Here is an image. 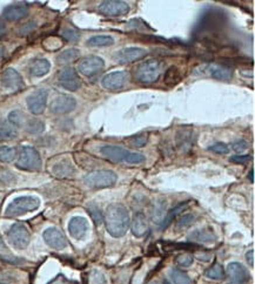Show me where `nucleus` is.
<instances>
[{
  "label": "nucleus",
  "instance_id": "1",
  "mask_svg": "<svg viewBox=\"0 0 255 284\" xmlns=\"http://www.w3.org/2000/svg\"><path fill=\"white\" fill-rule=\"evenodd\" d=\"M104 222L108 234L113 238L119 239L122 238L129 230L131 218L125 207L119 203H113L105 210Z\"/></svg>",
  "mask_w": 255,
  "mask_h": 284
},
{
  "label": "nucleus",
  "instance_id": "2",
  "mask_svg": "<svg viewBox=\"0 0 255 284\" xmlns=\"http://www.w3.org/2000/svg\"><path fill=\"white\" fill-rule=\"evenodd\" d=\"M101 154L109 161L115 163H127V165H140L145 162L146 158L141 153L131 152L119 146H104L100 149Z\"/></svg>",
  "mask_w": 255,
  "mask_h": 284
},
{
  "label": "nucleus",
  "instance_id": "3",
  "mask_svg": "<svg viewBox=\"0 0 255 284\" xmlns=\"http://www.w3.org/2000/svg\"><path fill=\"white\" fill-rule=\"evenodd\" d=\"M40 207V199L33 195L20 196L14 199L12 202L7 206L5 210V216L7 217H18L27 213L34 212Z\"/></svg>",
  "mask_w": 255,
  "mask_h": 284
},
{
  "label": "nucleus",
  "instance_id": "4",
  "mask_svg": "<svg viewBox=\"0 0 255 284\" xmlns=\"http://www.w3.org/2000/svg\"><path fill=\"white\" fill-rule=\"evenodd\" d=\"M161 61L152 59L147 60L138 66L136 70V79L140 83H153L158 81L162 73Z\"/></svg>",
  "mask_w": 255,
  "mask_h": 284
},
{
  "label": "nucleus",
  "instance_id": "5",
  "mask_svg": "<svg viewBox=\"0 0 255 284\" xmlns=\"http://www.w3.org/2000/svg\"><path fill=\"white\" fill-rule=\"evenodd\" d=\"M17 167L21 170H27V172H36V170L41 169V158H40L38 151L30 146H25L21 148Z\"/></svg>",
  "mask_w": 255,
  "mask_h": 284
},
{
  "label": "nucleus",
  "instance_id": "6",
  "mask_svg": "<svg viewBox=\"0 0 255 284\" xmlns=\"http://www.w3.org/2000/svg\"><path fill=\"white\" fill-rule=\"evenodd\" d=\"M118 176L113 170H97L83 177V183L90 188H107L115 184Z\"/></svg>",
  "mask_w": 255,
  "mask_h": 284
},
{
  "label": "nucleus",
  "instance_id": "7",
  "mask_svg": "<svg viewBox=\"0 0 255 284\" xmlns=\"http://www.w3.org/2000/svg\"><path fill=\"white\" fill-rule=\"evenodd\" d=\"M7 239L16 249H25L30 245L31 234L23 223H14L7 231Z\"/></svg>",
  "mask_w": 255,
  "mask_h": 284
},
{
  "label": "nucleus",
  "instance_id": "8",
  "mask_svg": "<svg viewBox=\"0 0 255 284\" xmlns=\"http://www.w3.org/2000/svg\"><path fill=\"white\" fill-rule=\"evenodd\" d=\"M147 54V50L141 49V47H126L113 54V59L120 65H129L141 60Z\"/></svg>",
  "mask_w": 255,
  "mask_h": 284
},
{
  "label": "nucleus",
  "instance_id": "9",
  "mask_svg": "<svg viewBox=\"0 0 255 284\" xmlns=\"http://www.w3.org/2000/svg\"><path fill=\"white\" fill-rule=\"evenodd\" d=\"M130 81V74L125 71H116L108 73L101 80V85L108 90H121Z\"/></svg>",
  "mask_w": 255,
  "mask_h": 284
},
{
  "label": "nucleus",
  "instance_id": "10",
  "mask_svg": "<svg viewBox=\"0 0 255 284\" xmlns=\"http://www.w3.org/2000/svg\"><path fill=\"white\" fill-rule=\"evenodd\" d=\"M58 81L63 88L76 92L81 87V80H80L78 73L72 67H67L58 73Z\"/></svg>",
  "mask_w": 255,
  "mask_h": 284
},
{
  "label": "nucleus",
  "instance_id": "11",
  "mask_svg": "<svg viewBox=\"0 0 255 284\" xmlns=\"http://www.w3.org/2000/svg\"><path fill=\"white\" fill-rule=\"evenodd\" d=\"M99 12L107 17H122L130 12V6L121 0H106L99 6Z\"/></svg>",
  "mask_w": 255,
  "mask_h": 284
},
{
  "label": "nucleus",
  "instance_id": "12",
  "mask_svg": "<svg viewBox=\"0 0 255 284\" xmlns=\"http://www.w3.org/2000/svg\"><path fill=\"white\" fill-rule=\"evenodd\" d=\"M105 67L104 60L100 57L89 56L79 61L78 71L85 76H93L101 72Z\"/></svg>",
  "mask_w": 255,
  "mask_h": 284
},
{
  "label": "nucleus",
  "instance_id": "13",
  "mask_svg": "<svg viewBox=\"0 0 255 284\" xmlns=\"http://www.w3.org/2000/svg\"><path fill=\"white\" fill-rule=\"evenodd\" d=\"M0 82L4 88L11 90V92H19L25 87L23 78L14 68H7L6 71H4L0 76Z\"/></svg>",
  "mask_w": 255,
  "mask_h": 284
},
{
  "label": "nucleus",
  "instance_id": "14",
  "mask_svg": "<svg viewBox=\"0 0 255 284\" xmlns=\"http://www.w3.org/2000/svg\"><path fill=\"white\" fill-rule=\"evenodd\" d=\"M47 97H49V92L46 89H38L31 94L30 97H27L26 104L27 108L32 114L39 115L45 111L47 105Z\"/></svg>",
  "mask_w": 255,
  "mask_h": 284
},
{
  "label": "nucleus",
  "instance_id": "15",
  "mask_svg": "<svg viewBox=\"0 0 255 284\" xmlns=\"http://www.w3.org/2000/svg\"><path fill=\"white\" fill-rule=\"evenodd\" d=\"M76 107V100L70 96H59L50 105V111L53 114L63 115L74 111Z\"/></svg>",
  "mask_w": 255,
  "mask_h": 284
},
{
  "label": "nucleus",
  "instance_id": "16",
  "mask_svg": "<svg viewBox=\"0 0 255 284\" xmlns=\"http://www.w3.org/2000/svg\"><path fill=\"white\" fill-rule=\"evenodd\" d=\"M44 241L49 247L56 250H63L67 247V240L65 235L57 228H49L42 234Z\"/></svg>",
  "mask_w": 255,
  "mask_h": 284
},
{
  "label": "nucleus",
  "instance_id": "17",
  "mask_svg": "<svg viewBox=\"0 0 255 284\" xmlns=\"http://www.w3.org/2000/svg\"><path fill=\"white\" fill-rule=\"evenodd\" d=\"M90 231V223L87 218L82 216H74L68 223V232L73 239L83 240Z\"/></svg>",
  "mask_w": 255,
  "mask_h": 284
},
{
  "label": "nucleus",
  "instance_id": "18",
  "mask_svg": "<svg viewBox=\"0 0 255 284\" xmlns=\"http://www.w3.org/2000/svg\"><path fill=\"white\" fill-rule=\"evenodd\" d=\"M227 275L235 284H243L249 279V272L241 263L232 262L227 265Z\"/></svg>",
  "mask_w": 255,
  "mask_h": 284
},
{
  "label": "nucleus",
  "instance_id": "19",
  "mask_svg": "<svg viewBox=\"0 0 255 284\" xmlns=\"http://www.w3.org/2000/svg\"><path fill=\"white\" fill-rule=\"evenodd\" d=\"M28 9L24 4H12L7 6L3 12V18L9 21H18L27 17Z\"/></svg>",
  "mask_w": 255,
  "mask_h": 284
},
{
  "label": "nucleus",
  "instance_id": "20",
  "mask_svg": "<svg viewBox=\"0 0 255 284\" xmlns=\"http://www.w3.org/2000/svg\"><path fill=\"white\" fill-rule=\"evenodd\" d=\"M208 74L214 79L222 80V81H229L232 80L233 70L227 65L224 64H209L206 67Z\"/></svg>",
  "mask_w": 255,
  "mask_h": 284
},
{
  "label": "nucleus",
  "instance_id": "21",
  "mask_svg": "<svg viewBox=\"0 0 255 284\" xmlns=\"http://www.w3.org/2000/svg\"><path fill=\"white\" fill-rule=\"evenodd\" d=\"M176 142H177L178 148H179L180 151L188 152L189 149L194 146V142H195L194 132H193L191 128L180 129L179 132L177 133Z\"/></svg>",
  "mask_w": 255,
  "mask_h": 284
},
{
  "label": "nucleus",
  "instance_id": "22",
  "mask_svg": "<svg viewBox=\"0 0 255 284\" xmlns=\"http://www.w3.org/2000/svg\"><path fill=\"white\" fill-rule=\"evenodd\" d=\"M131 230L136 238H144L148 232V222L143 213H138L134 215Z\"/></svg>",
  "mask_w": 255,
  "mask_h": 284
},
{
  "label": "nucleus",
  "instance_id": "23",
  "mask_svg": "<svg viewBox=\"0 0 255 284\" xmlns=\"http://www.w3.org/2000/svg\"><path fill=\"white\" fill-rule=\"evenodd\" d=\"M188 239L193 242H198V243H213V242H216L217 236L212 231V229L203 228V229H199V230L193 231L192 234H189Z\"/></svg>",
  "mask_w": 255,
  "mask_h": 284
},
{
  "label": "nucleus",
  "instance_id": "24",
  "mask_svg": "<svg viewBox=\"0 0 255 284\" xmlns=\"http://www.w3.org/2000/svg\"><path fill=\"white\" fill-rule=\"evenodd\" d=\"M50 70H51L50 61L47 59H44V58H40V59H35L30 66L31 75L36 76V78L46 75L47 73L50 72Z\"/></svg>",
  "mask_w": 255,
  "mask_h": 284
},
{
  "label": "nucleus",
  "instance_id": "25",
  "mask_svg": "<svg viewBox=\"0 0 255 284\" xmlns=\"http://www.w3.org/2000/svg\"><path fill=\"white\" fill-rule=\"evenodd\" d=\"M80 51L76 49H68L61 52L57 58V63L59 65H67L74 63L76 59H79Z\"/></svg>",
  "mask_w": 255,
  "mask_h": 284
},
{
  "label": "nucleus",
  "instance_id": "26",
  "mask_svg": "<svg viewBox=\"0 0 255 284\" xmlns=\"http://www.w3.org/2000/svg\"><path fill=\"white\" fill-rule=\"evenodd\" d=\"M166 216V202L162 201V200H158V201L154 202V206H153L152 209V218L155 223L161 224L163 218Z\"/></svg>",
  "mask_w": 255,
  "mask_h": 284
},
{
  "label": "nucleus",
  "instance_id": "27",
  "mask_svg": "<svg viewBox=\"0 0 255 284\" xmlns=\"http://www.w3.org/2000/svg\"><path fill=\"white\" fill-rule=\"evenodd\" d=\"M181 80V73L180 70L177 66H171L169 68H167V71L165 73V78H163V82L165 85L168 87L176 86L177 83H179Z\"/></svg>",
  "mask_w": 255,
  "mask_h": 284
},
{
  "label": "nucleus",
  "instance_id": "28",
  "mask_svg": "<svg viewBox=\"0 0 255 284\" xmlns=\"http://www.w3.org/2000/svg\"><path fill=\"white\" fill-rule=\"evenodd\" d=\"M114 43V39L111 35H94L87 40V45L91 47H107Z\"/></svg>",
  "mask_w": 255,
  "mask_h": 284
},
{
  "label": "nucleus",
  "instance_id": "29",
  "mask_svg": "<svg viewBox=\"0 0 255 284\" xmlns=\"http://www.w3.org/2000/svg\"><path fill=\"white\" fill-rule=\"evenodd\" d=\"M206 277L210 279H216V281H222L226 277V272L225 269L221 264L216 263L212 267L208 268L205 272Z\"/></svg>",
  "mask_w": 255,
  "mask_h": 284
},
{
  "label": "nucleus",
  "instance_id": "30",
  "mask_svg": "<svg viewBox=\"0 0 255 284\" xmlns=\"http://www.w3.org/2000/svg\"><path fill=\"white\" fill-rule=\"evenodd\" d=\"M53 174L54 175L59 176V177H66L71 176L72 173H74V169L70 162H61L58 163L53 167Z\"/></svg>",
  "mask_w": 255,
  "mask_h": 284
},
{
  "label": "nucleus",
  "instance_id": "31",
  "mask_svg": "<svg viewBox=\"0 0 255 284\" xmlns=\"http://www.w3.org/2000/svg\"><path fill=\"white\" fill-rule=\"evenodd\" d=\"M187 205H188V203H181V205H179L178 207H176V208H173L172 210H171V212L166 215L165 218H163L162 223L160 224V225H161V228L165 229L166 227H168V225L173 222L174 218H176L178 215H179L182 212V210H184L186 207H187Z\"/></svg>",
  "mask_w": 255,
  "mask_h": 284
},
{
  "label": "nucleus",
  "instance_id": "32",
  "mask_svg": "<svg viewBox=\"0 0 255 284\" xmlns=\"http://www.w3.org/2000/svg\"><path fill=\"white\" fill-rule=\"evenodd\" d=\"M26 125V130L30 134H40L45 130V123L39 119H30L27 120Z\"/></svg>",
  "mask_w": 255,
  "mask_h": 284
},
{
  "label": "nucleus",
  "instance_id": "33",
  "mask_svg": "<svg viewBox=\"0 0 255 284\" xmlns=\"http://www.w3.org/2000/svg\"><path fill=\"white\" fill-rule=\"evenodd\" d=\"M169 276L174 284H193L188 275H186L184 271L179 270V269H172L169 272Z\"/></svg>",
  "mask_w": 255,
  "mask_h": 284
},
{
  "label": "nucleus",
  "instance_id": "34",
  "mask_svg": "<svg viewBox=\"0 0 255 284\" xmlns=\"http://www.w3.org/2000/svg\"><path fill=\"white\" fill-rule=\"evenodd\" d=\"M17 156L16 148L7 147V146H2L0 147V162H12Z\"/></svg>",
  "mask_w": 255,
  "mask_h": 284
},
{
  "label": "nucleus",
  "instance_id": "35",
  "mask_svg": "<svg viewBox=\"0 0 255 284\" xmlns=\"http://www.w3.org/2000/svg\"><path fill=\"white\" fill-rule=\"evenodd\" d=\"M148 136L147 134H139V135H133L127 137L126 141L129 142V145L133 148H143L147 145Z\"/></svg>",
  "mask_w": 255,
  "mask_h": 284
},
{
  "label": "nucleus",
  "instance_id": "36",
  "mask_svg": "<svg viewBox=\"0 0 255 284\" xmlns=\"http://www.w3.org/2000/svg\"><path fill=\"white\" fill-rule=\"evenodd\" d=\"M14 136H16V130H14L13 126L0 120V140L11 139Z\"/></svg>",
  "mask_w": 255,
  "mask_h": 284
},
{
  "label": "nucleus",
  "instance_id": "37",
  "mask_svg": "<svg viewBox=\"0 0 255 284\" xmlns=\"http://www.w3.org/2000/svg\"><path fill=\"white\" fill-rule=\"evenodd\" d=\"M9 121L13 127H23L25 125V115L20 111H13L10 113Z\"/></svg>",
  "mask_w": 255,
  "mask_h": 284
},
{
  "label": "nucleus",
  "instance_id": "38",
  "mask_svg": "<svg viewBox=\"0 0 255 284\" xmlns=\"http://www.w3.org/2000/svg\"><path fill=\"white\" fill-rule=\"evenodd\" d=\"M61 35L65 40L71 42H78L80 40V33L78 31L73 30V28H65V30L61 32Z\"/></svg>",
  "mask_w": 255,
  "mask_h": 284
},
{
  "label": "nucleus",
  "instance_id": "39",
  "mask_svg": "<svg viewBox=\"0 0 255 284\" xmlns=\"http://www.w3.org/2000/svg\"><path fill=\"white\" fill-rule=\"evenodd\" d=\"M195 222V216L193 214H186L184 216H181L179 218V221L177 222V227L178 228H186L189 227V225L193 224Z\"/></svg>",
  "mask_w": 255,
  "mask_h": 284
},
{
  "label": "nucleus",
  "instance_id": "40",
  "mask_svg": "<svg viewBox=\"0 0 255 284\" xmlns=\"http://www.w3.org/2000/svg\"><path fill=\"white\" fill-rule=\"evenodd\" d=\"M176 262L178 265H180V267L188 268V267H191L193 263V256L188 254H182L176 258Z\"/></svg>",
  "mask_w": 255,
  "mask_h": 284
},
{
  "label": "nucleus",
  "instance_id": "41",
  "mask_svg": "<svg viewBox=\"0 0 255 284\" xmlns=\"http://www.w3.org/2000/svg\"><path fill=\"white\" fill-rule=\"evenodd\" d=\"M89 213L91 214V216H92L94 223H96L97 225H100L101 223H103V222H104V215L101 214V212L97 208V207L90 206L89 207Z\"/></svg>",
  "mask_w": 255,
  "mask_h": 284
},
{
  "label": "nucleus",
  "instance_id": "42",
  "mask_svg": "<svg viewBox=\"0 0 255 284\" xmlns=\"http://www.w3.org/2000/svg\"><path fill=\"white\" fill-rule=\"evenodd\" d=\"M208 149L210 152L217 153V154H227L229 152L228 146L224 144V142H217V144H214L210 146V147H208Z\"/></svg>",
  "mask_w": 255,
  "mask_h": 284
},
{
  "label": "nucleus",
  "instance_id": "43",
  "mask_svg": "<svg viewBox=\"0 0 255 284\" xmlns=\"http://www.w3.org/2000/svg\"><path fill=\"white\" fill-rule=\"evenodd\" d=\"M89 284H107L106 278L99 271H92L90 275Z\"/></svg>",
  "mask_w": 255,
  "mask_h": 284
},
{
  "label": "nucleus",
  "instance_id": "44",
  "mask_svg": "<svg viewBox=\"0 0 255 284\" xmlns=\"http://www.w3.org/2000/svg\"><path fill=\"white\" fill-rule=\"evenodd\" d=\"M248 147H249V144L246 140H238V141L233 142V145H232V148L238 153L247 151Z\"/></svg>",
  "mask_w": 255,
  "mask_h": 284
},
{
  "label": "nucleus",
  "instance_id": "45",
  "mask_svg": "<svg viewBox=\"0 0 255 284\" xmlns=\"http://www.w3.org/2000/svg\"><path fill=\"white\" fill-rule=\"evenodd\" d=\"M35 26L36 24L33 23V21H32V23H27L19 28V32H18V33H19V35H26L28 33H31V32L35 28Z\"/></svg>",
  "mask_w": 255,
  "mask_h": 284
},
{
  "label": "nucleus",
  "instance_id": "46",
  "mask_svg": "<svg viewBox=\"0 0 255 284\" xmlns=\"http://www.w3.org/2000/svg\"><path fill=\"white\" fill-rule=\"evenodd\" d=\"M250 160H252V158H250L249 155H235V156H232V158H231V162L246 165V163H248Z\"/></svg>",
  "mask_w": 255,
  "mask_h": 284
},
{
  "label": "nucleus",
  "instance_id": "47",
  "mask_svg": "<svg viewBox=\"0 0 255 284\" xmlns=\"http://www.w3.org/2000/svg\"><path fill=\"white\" fill-rule=\"evenodd\" d=\"M246 261H247V263H248L250 267H254V250H249L248 253L246 254Z\"/></svg>",
  "mask_w": 255,
  "mask_h": 284
},
{
  "label": "nucleus",
  "instance_id": "48",
  "mask_svg": "<svg viewBox=\"0 0 255 284\" xmlns=\"http://www.w3.org/2000/svg\"><path fill=\"white\" fill-rule=\"evenodd\" d=\"M5 34H6V26L5 24L0 21V38H3Z\"/></svg>",
  "mask_w": 255,
  "mask_h": 284
},
{
  "label": "nucleus",
  "instance_id": "49",
  "mask_svg": "<svg viewBox=\"0 0 255 284\" xmlns=\"http://www.w3.org/2000/svg\"><path fill=\"white\" fill-rule=\"evenodd\" d=\"M0 249H3V250H6V246H5V243H4V242H3L2 238H0Z\"/></svg>",
  "mask_w": 255,
  "mask_h": 284
},
{
  "label": "nucleus",
  "instance_id": "50",
  "mask_svg": "<svg viewBox=\"0 0 255 284\" xmlns=\"http://www.w3.org/2000/svg\"><path fill=\"white\" fill-rule=\"evenodd\" d=\"M4 56H5V49L0 46V58H3Z\"/></svg>",
  "mask_w": 255,
  "mask_h": 284
},
{
  "label": "nucleus",
  "instance_id": "51",
  "mask_svg": "<svg viewBox=\"0 0 255 284\" xmlns=\"http://www.w3.org/2000/svg\"><path fill=\"white\" fill-rule=\"evenodd\" d=\"M253 174H254V173H253V170H252V172H250V181H252V182L254 181V178H253Z\"/></svg>",
  "mask_w": 255,
  "mask_h": 284
},
{
  "label": "nucleus",
  "instance_id": "52",
  "mask_svg": "<svg viewBox=\"0 0 255 284\" xmlns=\"http://www.w3.org/2000/svg\"><path fill=\"white\" fill-rule=\"evenodd\" d=\"M163 284H171V283H169V282H167V281H165V282H163Z\"/></svg>",
  "mask_w": 255,
  "mask_h": 284
},
{
  "label": "nucleus",
  "instance_id": "53",
  "mask_svg": "<svg viewBox=\"0 0 255 284\" xmlns=\"http://www.w3.org/2000/svg\"><path fill=\"white\" fill-rule=\"evenodd\" d=\"M151 284H158V283H156V282H154V283H151Z\"/></svg>",
  "mask_w": 255,
  "mask_h": 284
},
{
  "label": "nucleus",
  "instance_id": "54",
  "mask_svg": "<svg viewBox=\"0 0 255 284\" xmlns=\"http://www.w3.org/2000/svg\"><path fill=\"white\" fill-rule=\"evenodd\" d=\"M0 284H3V283H0Z\"/></svg>",
  "mask_w": 255,
  "mask_h": 284
}]
</instances>
